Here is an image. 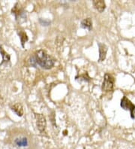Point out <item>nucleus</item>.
Segmentation results:
<instances>
[{
    "label": "nucleus",
    "mask_w": 135,
    "mask_h": 149,
    "mask_svg": "<svg viewBox=\"0 0 135 149\" xmlns=\"http://www.w3.org/2000/svg\"><path fill=\"white\" fill-rule=\"evenodd\" d=\"M121 107L125 110H129L132 118H135V106L126 96H124L121 100Z\"/></svg>",
    "instance_id": "7ed1b4c3"
},
{
    "label": "nucleus",
    "mask_w": 135,
    "mask_h": 149,
    "mask_svg": "<svg viewBox=\"0 0 135 149\" xmlns=\"http://www.w3.org/2000/svg\"><path fill=\"white\" fill-rule=\"evenodd\" d=\"M0 53H1V54H2V64H3L4 63H8L10 61V60H11V56H10V55H9L8 54L7 52L3 49V47H2V46L0 47Z\"/></svg>",
    "instance_id": "1a4fd4ad"
},
{
    "label": "nucleus",
    "mask_w": 135,
    "mask_h": 149,
    "mask_svg": "<svg viewBox=\"0 0 135 149\" xmlns=\"http://www.w3.org/2000/svg\"><path fill=\"white\" fill-rule=\"evenodd\" d=\"M36 63L44 69H51L55 64V60L44 50H38L35 53Z\"/></svg>",
    "instance_id": "f257e3e1"
},
{
    "label": "nucleus",
    "mask_w": 135,
    "mask_h": 149,
    "mask_svg": "<svg viewBox=\"0 0 135 149\" xmlns=\"http://www.w3.org/2000/svg\"><path fill=\"white\" fill-rule=\"evenodd\" d=\"M27 139L26 138L18 139L16 140V144L18 146H26L27 145Z\"/></svg>",
    "instance_id": "9b49d317"
},
{
    "label": "nucleus",
    "mask_w": 135,
    "mask_h": 149,
    "mask_svg": "<svg viewBox=\"0 0 135 149\" xmlns=\"http://www.w3.org/2000/svg\"><path fill=\"white\" fill-rule=\"evenodd\" d=\"M78 78H80V79H81V80H83V81H88L90 80V78L89 77L87 72L84 73V74H80V75H79V76L76 77V79H78Z\"/></svg>",
    "instance_id": "f8f14e48"
},
{
    "label": "nucleus",
    "mask_w": 135,
    "mask_h": 149,
    "mask_svg": "<svg viewBox=\"0 0 135 149\" xmlns=\"http://www.w3.org/2000/svg\"><path fill=\"white\" fill-rule=\"evenodd\" d=\"M11 109H12V111L15 112L18 116H23L24 115V108L22 106L21 104L20 103H15L13 106H11Z\"/></svg>",
    "instance_id": "0eeeda50"
},
{
    "label": "nucleus",
    "mask_w": 135,
    "mask_h": 149,
    "mask_svg": "<svg viewBox=\"0 0 135 149\" xmlns=\"http://www.w3.org/2000/svg\"><path fill=\"white\" fill-rule=\"evenodd\" d=\"M92 3H93L95 8L100 13H102L105 10L106 5H105V2L102 0H94Z\"/></svg>",
    "instance_id": "423d86ee"
},
{
    "label": "nucleus",
    "mask_w": 135,
    "mask_h": 149,
    "mask_svg": "<svg viewBox=\"0 0 135 149\" xmlns=\"http://www.w3.org/2000/svg\"><path fill=\"white\" fill-rule=\"evenodd\" d=\"M35 115L36 124H37L38 129L41 132H44L46 128V126H47V121H46L44 116L41 114H35Z\"/></svg>",
    "instance_id": "20e7f679"
},
{
    "label": "nucleus",
    "mask_w": 135,
    "mask_h": 149,
    "mask_svg": "<svg viewBox=\"0 0 135 149\" xmlns=\"http://www.w3.org/2000/svg\"><path fill=\"white\" fill-rule=\"evenodd\" d=\"M18 34H19V36H20V41H21L22 46L24 47V44L28 41V36H27L26 33L24 31H20L18 32Z\"/></svg>",
    "instance_id": "9d476101"
},
{
    "label": "nucleus",
    "mask_w": 135,
    "mask_h": 149,
    "mask_svg": "<svg viewBox=\"0 0 135 149\" xmlns=\"http://www.w3.org/2000/svg\"><path fill=\"white\" fill-rule=\"evenodd\" d=\"M98 47H99V61H104L106 58V55L107 53V46L105 44L103 43H98Z\"/></svg>",
    "instance_id": "39448f33"
},
{
    "label": "nucleus",
    "mask_w": 135,
    "mask_h": 149,
    "mask_svg": "<svg viewBox=\"0 0 135 149\" xmlns=\"http://www.w3.org/2000/svg\"><path fill=\"white\" fill-rule=\"evenodd\" d=\"M114 77L112 76L111 74L106 73L105 74V79L103 81L102 84V89L103 91H111L112 90L114 89Z\"/></svg>",
    "instance_id": "f03ea898"
},
{
    "label": "nucleus",
    "mask_w": 135,
    "mask_h": 149,
    "mask_svg": "<svg viewBox=\"0 0 135 149\" xmlns=\"http://www.w3.org/2000/svg\"><path fill=\"white\" fill-rule=\"evenodd\" d=\"M81 27L91 31L92 28V21L91 18H86L81 21Z\"/></svg>",
    "instance_id": "6e6552de"
}]
</instances>
